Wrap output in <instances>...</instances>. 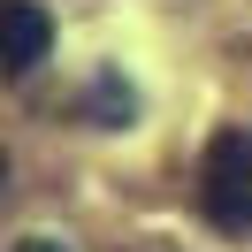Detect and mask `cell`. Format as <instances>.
<instances>
[{"label":"cell","mask_w":252,"mask_h":252,"mask_svg":"<svg viewBox=\"0 0 252 252\" xmlns=\"http://www.w3.org/2000/svg\"><path fill=\"white\" fill-rule=\"evenodd\" d=\"M199 206L221 237H245L252 229V138L245 130H214L199 160Z\"/></svg>","instance_id":"cell-1"},{"label":"cell","mask_w":252,"mask_h":252,"mask_svg":"<svg viewBox=\"0 0 252 252\" xmlns=\"http://www.w3.org/2000/svg\"><path fill=\"white\" fill-rule=\"evenodd\" d=\"M54 46V23L38 0H0V62H8V77H31L38 62H46Z\"/></svg>","instance_id":"cell-2"},{"label":"cell","mask_w":252,"mask_h":252,"mask_svg":"<svg viewBox=\"0 0 252 252\" xmlns=\"http://www.w3.org/2000/svg\"><path fill=\"white\" fill-rule=\"evenodd\" d=\"M16 252H69V245H54V237H23Z\"/></svg>","instance_id":"cell-3"}]
</instances>
